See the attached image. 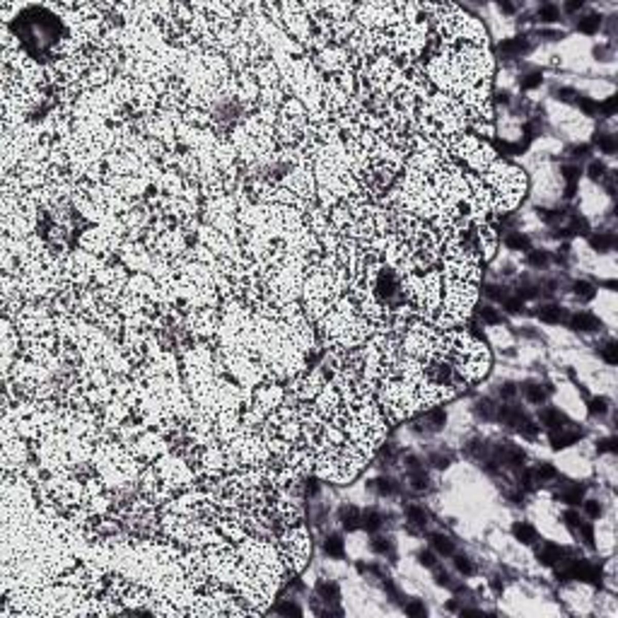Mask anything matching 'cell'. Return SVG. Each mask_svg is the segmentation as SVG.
<instances>
[{
    "label": "cell",
    "instance_id": "cell-42",
    "mask_svg": "<svg viewBox=\"0 0 618 618\" xmlns=\"http://www.w3.org/2000/svg\"><path fill=\"white\" fill-rule=\"evenodd\" d=\"M372 551L374 553H381V555H387V553H391V541L389 539H374L372 541Z\"/></svg>",
    "mask_w": 618,
    "mask_h": 618
},
{
    "label": "cell",
    "instance_id": "cell-28",
    "mask_svg": "<svg viewBox=\"0 0 618 618\" xmlns=\"http://www.w3.org/2000/svg\"><path fill=\"white\" fill-rule=\"evenodd\" d=\"M435 582L437 585H442V587H447V589H452V592L459 589V585L452 579V575H449L447 570H442V568H437V565H435Z\"/></svg>",
    "mask_w": 618,
    "mask_h": 618
},
{
    "label": "cell",
    "instance_id": "cell-53",
    "mask_svg": "<svg viewBox=\"0 0 618 618\" xmlns=\"http://www.w3.org/2000/svg\"><path fill=\"white\" fill-rule=\"evenodd\" d=\"M278 611H280V613H295V616H300V613H302V611L297 609L295 604H280V606H278Z\"/></svg>",
    "mask_w": 618,
    "mask_h": 618
},
{
    "label": "cell",
    "instance_id": "cell-22",
    "mask_svg": "<svg viewBox=\"0 0 618 618\" xmlns=\"http://www.w3.org/2000/svg\"><path fill=\"white\" fill-rule=\"evenodd\" d=\"M324 551L331 555V558H343V539L338 534H331V536L324 541Z\"/></svg>",
    "mask_w": 618,
    "mask_h": 618
},
{
    "label": "cell",
    "instance_id": "cell-18",
    "mask_svg": "<svg viewBox=\"0 0 618 618\" xmlns=\"http://www.w3.org/2000/svg\"><path fill=\"white\" fill-rule=\"evenodd\" d=\"M372 488L379 493L381 498H391V495L398 493V483L391 481V478H377V481H372Z\"/></svg>",
    "mask_w": 618,
    "mask_h": 618
},
{
    "label": "cell",
    "instance_id": "cell-60",
    "mask_svg": "<svg viewBox=\"0 0 618 618\" xmlns=\"http://www.w3.org/2000/svg\"><path fill=\"white\" fill-rule=\"evenodd\" d=\"M317 490H319V483H317V481H309V483H307V493H309V495H314Z\"/></svg>",
    "mask_w": 618,
    "mask_h": 618
},
{
    "label": "cell",
    "instance_id": "cell-23",
    "mask_svg": "<svg viewBox=\"0 0 618 618\" xmlns=\"http://www.w3.org/2000/svg\"><path fill=\"white\" fill-rule=\"evenodd\" d=\"M360 526L367 531H377L381 526V515L379 512H374V510H370V512H365L362 517H360Z\"/></svg>",
    "mask_w": 618,
    "mask_h": 618
},
{
    "label": "cell",
    "instance_id": "cell-11",
    "mask_svg": "<svg viewBox=\"0 0 618 618\" xmlns=\"http://www.w3.org/2000/svg\"><path fill=\"white\" fill-rule=\"evenodd\" d=\"M338 517H341L343 526H346L348 531H353V529L360 526V517H362V512H360L357 507H353V505H343L341 512H338Z\"/></svg>",
    "mask_w": 618,
    "mask_h": 618
},
{
    "label": "cell",
    "instance_id": "cell-47",
    "mask_svg": "<svg viewBox=\"0 0 618 618\" xmlns=\"http://www.w3.org/2000/svg\"><path fill=\"white\" fill-rule=\"evenodd\" d=\"M563 519H565V526H568V529H572V531L577 529V524L582 522V519H579V515L575 512V510H568V512L563 515Z\"/></svg>",
    "mask_w": 618,
    "mask_h": 618
},
{
    "label": "cell",
    "instance_id": "cell-13",
    "mask_svg": "<svg viewBox=\"0 0 618 618\" xmlns=\"http://www.w3.org/2000/svg\"><path fill=\"white\" fill-rule=\"evenodd\" d=\"M430 543H432L437 555L454 553V541H452V536H447V534H432V536H430Z\"/></svg>",
    "mask_w": 618,
    "mask_h": 618
},
{
    "label": "cell",
    "instance_id": "cell-54",
    "mask_svg": "<svg viewBox=\"0 0 618 618\" xmlns=\"http://www.w3.org/2000/svg\"><path fill=\"white\" fill-rule=\"evenodd\" d=\"M572 155V157H585L587 152H589V145H577V148H570L568 150Z\"/></svg>",
    "mask_w": 618,
    "mask_h": 618
},
{
    "label": "cell",
    "instance_id": "cell-24",
    "mask_svg": "<svg viewBox=\"0 0 618 618\" xmlns=\"http://www.w3.org/2000/svg\"><path fill=\"white\" fill-rule=\"evenodd\" d=\"M476 314H478V319H483V324H500V321H502V314H500L498 309L488 307V304H481Z\"/></svg>",
    "mask_w": 618,
    "mask_h": 618
},
{
    "label": "cell",
    "instance_id": "cell-55",
    "mask_svg": "<svg viewBox=\"0 0 618 618\" xmlns=\"http://www.w3.org/2000/svg\"><path fill=\"white\" fill-rule=\"evenodd\" d=\"M498 8L502 10L505 15H512V12H515V5H512V3H507V0H500V3H498Z\"/></svg>",
    "mask_w": 618,
    "mask_h": 618
},
{
    "label": "cell",
    "instance_id": "cell-38",
    "mask_svg": "<svg viewBox=\"0 0 618 618\" xmlns=\"http://www.w3.org/2000/svg\"><path fill=\"white\" fill-rule=\"evenodd\" d=\"M404 609H406V613H408V616H425V613H428L425 604L418 602V599H413V602L404 604Z\"/></svg>",
    "mask_w": 618,
    "mask_h": 618
},
{
    "label": "cell",
    "instance_id": "cell-5",
    "mask_svg": "<svg viewBox=\"0 0 618 618\" xmlns=\"http://www.w3.org/2000/svg\"><path fill=\"white\" fill-rule=\"evenodd\" d=\"M536 317L543 324H560V321H568V312L558 304H543V307L536 309Z\"/></svg>",
    "mask_w": 618,
    "mask_h": 618
},
{
    "label": "cell",
    "instance_id": "cell-44",
    "mask_svg": "<svg viewBox=\"0 0 618 618\" xmlns=\"http://www.w3.org/2000/svg\"><path fill=\"white\" fill-rule=\"evenodd\" d=\"M616 106H618V97H611V99H606L604 104H596V111H602V114L611 116V114L616 111Z\"/></svg>",
    "mask_w": 618,
    "mask_h": 618
},
{
    "label": "cell",
    "instance_id": "cell-30",
    "mask_svg": "<svg viewBox=\"0 0 618 618\" xmlns=\"http://www.w3.org/2000/svg\"><path fill=\"white\" fill-rule=\"evenodd\" d=\"M606 411H609V401L604 396H599V398H592L589 401V415L592 418H599V415H606Z\"/></svg>",
    "mask_w": 618,
    "mask_h": 618
},
{
    "label": "cell",
    "instance_id": "cell-12",
    "mask_svg": "<svg viewBox=\"0 0 618 618\" xmlns=\"http://www.w3.org/2000/svg\"><path fill=\"white\" fill-rule=\"evenodd\" d=\"M466 452L474 457V459L483 461L490 457V442L488 440H481V437H476V440H471V442L466 444Z\"/></svg>",
    "mask_w": 618,
    "mask_h": 618
},
{
    "label": "cell",
    "instance_id": "cell-33",
    "mask_svg": "<svg viewBox=\"0 0 618 618\" xmlns=\"http://www.w3.org/2000/svg\"><path fill=\"white\" fill-rule=\"evenodd\" d=\"M483 295L488 297V300H495V302H502L505 297H507V287H500V285H485L483 287Z\"/></svg>",
    "mask_w": 618,
    "mask_h": 618
},
{
    "label": "cell",
    "instance_id": "cell-37",
    "mask_svg": "<svg viewBox=\"0 0 618 618\" xmlns=\"http://www.w3.org/2000/svg\"><path fill=\"white\" fill-rule=\"evenodd\" d=\"M539 17L543 20V22H555V20L560 17V10L555 8V5H541V8H539Z\"/></svg>",
    "mask_w": 618,
    "mask_h": 618
},
{
    "label": "cell",
    "instance_id": "cell-4",
    "mask_svg": "<svg viewBox=\"0 0 618 618\" xmlns=\"http://www.w3.org/2000/svg\"><path fill=\"white\" fill-rule=\"evenodd\" d=\"M551 391H553V389L548 387V384H539V381H524L522 384V394L529 398L531 404H543Z\"/></svg>",
    "mask_w": 618,
    "mask_h": 618
},
{
    "label": "cell",
    "instance_id": "cell-43",
    "mask_svg": "<svg viewBox=\"0 0 618 618\" xmlns=\"http://www.w3.org/2000/svg\"><path fill=\"white\" fill-rule=\"evenodd\" d=\"M577 106H579L582 111H585V114H589V116H592V114H596V102H592L589 97H582V95H579V97H577Z\"/></svg>",
    "mask_w": 618,
    "mask_h": 618
},
{
    "label": "cell",
    "instance_id": "cell-35",
    "mask_svg": "<svg viewBox=\"0 0 618 618\" xmlns=\"http://www.w3.org/2000/svg\"><path fill=\"white\" fill-rule=\"evenodd\" d=\"M428 483H430V478H428V474L425 471H413L411 474V485L415 488V490H425L428 488Z\"/></svg>",
    "mask_w": 618,
    "mask_h": 618
},
{
    "label": "cell",
    "instance_id": "cell-15",
    "mask_svg": "<svg viewBox=\"0 0 618 618\" xmlns=\"http://www.w3.org/2000/svg\"><path fill=\"white\" fill-rule=\"evenodd\" d=\"M555 468L551 466V464H539L536 468H531V478H534V483L536 485H543L548 483V481H553L555 478Z\"/></svg>",
    "mask_w": 618,
    "mask_h": 618
},
{
    "label": "cell",
    "instance_id": "cell-56",
    "mask_svg": "<svg viewBox=\"0 0 618 618\" xmlns=\"http://www.w3.org/2000/svg\"><path fill=\"white\" fill-rule=\"evenodd\" d=\"M582 8V0H570V3H565V10L568 12H575V10Z\"/></svg>",
    "mask_w": 618,
    "mask_h": 618
},
{
    "label": "cell",
    "instance_id": "cell-58",
    "mask_svg": "<svg viewBox=\"0 0 618 618\" xmlns=\"http://www.w3.org/2000/svg\"><path fill=\"white\" fill-rule=\"evenodd\" d=\"M490 587L495 589V592H502V579L495 575V577H490Z\"/></svg>",
    "mask_w": 618,
    "mask_h": 618
},
{
    "label": "cell",
    "instance_id": "cell-1",
    "mask_svg": "<svg viewBox=\"0 0 618 618\" xmlns=\"http://www.w3.org/2000/svg\"><path fill=\"white\" fill-rule=\"evenodd\" d=\"M444 420H447L444 408H432L430 413L420 415V418L413 423V428L418 430V432H437V430H442Z\"/></svg>",
    "mask_w": 618,
    "mask_h": 618
},
{
    "label": "cell",
    "instance_id": "cell-9",
    "mask_svg": "<svg viewBox=\"0 0 618 618\" xmlns=\"http://www.w3.org/2000/svg\"><path fill=\"white\" fill-rule=\"evenodd\" d=\"M558 498L563 500V502H570V505H577L579 500L585 498V485L579 483H570V481H565V485L558 490Z\"/></svg>",
    "mask_w": 618,
    "mask_h": 618
},
{
    "label": "cell",
    "instance_id": "cell-36",
    "mask_svg": "<svg viewBox=\"0 0 618 618\" xmlns=\"http://www.w3.org/2000/svg\"><path fill=\"white\" fill-rule=\"evenodd\" d=\"M539 295V285H534V283H522L519 285V290H517V297L519 300H534Z\"/></svg>",
    "mask_w": 618,
    "mask_h": 618
},
{
    "label": "cell",
    "instance_id": "cell-21",
    "mask_svg": "<svg viewBox=\"0 0 618 618\" xmlns=\"http://www.w3.org/2000/svg\"><path fill=\"white\" fill-rule=\"evenodd\" d=\"M572 293H575V297L582 302H589L594 300V285L592 283H587V280H577L575 285H572Z\"/></svg>",
    "mask_w": 618,
    "mask_h": 618
},
{
    "label": "cell",
    "instance_id": "cell-50",
    "mask_svg": "<svg viewBox=\"0 0 618 618\" xmlns=\"http://www.w3.org/2000/svg\"><path fill=\"white\" fill-rule=\"evenodd\" d=\"M563 174H565V179H568L570 184H575V179L579 176V169L575 165H565L563 167Z\"/></svg>",
    "mask_w": 618,
    "mask_h": 618
},
{
    "label": "cell",
    "instance_id": "cell-27",
    "mask_svg": "<svg viewBox=\"0 0 618 618\" xmlns=\"http://www.w3.org/2000/svg\"><path fill=\"white\" fill-rule=\"evenodd\" d=\"M599 355H602L609 365H616V362H618V343H616V341L604 343L602 348H599Z\"/></svg>",
    "mask_w": 618,
    "mask_h": 618
},
{
    "label": "cell",
    "instance_id": "cell-31",
    "mask_svg": "<svg viewBox=\"0 0 618 618\" xmlns=\"http://www.w3.org/2000/svg\"><path fill=\"white\" fill-rule=\"evenodd\" d=\"M548 261H551V256H548V251H543V249L529 251V263L534 266V268H546Z\"/></svg>",
    "mask_w": 618,
    "mask_h": 618
},
{
    "label": "cell",
    "instance_id": "cell-51",
    "mask_svg": "<svg viewBox=\"0 0 618 618\" xmlns=\"http://www.w3.org/2000/svg\"><path fill=\"white\" fill-rule=\"evenodd\" d=\"M517 394V387L512 384V381H505V384H500V396H505V398H510V396H515Z\"/></svg>",
    "mask_w": 618,
    "mask_h": 618
},
{
    "label": "cell",
    "instance_id": "cell-45",
    "mask_svg": "<svg viewBox=\"0 0 618 618\" xmlns=\"http://www.w3.org/2000/svg\"><path fill=\"white\" fill-rule=\"evenodd\" d=\"M555 95H558V99H563V102H577V92L572 87H560V89H555Z\"/></svg>",
    "mask_w": 618,
    "mask_h": 618
},
{
    "label": "cell",
    "instance_id": "cell-20",
    "mask_svg": "<svg viewBox=\"0 0 618 618\" xmlns=\"http://www.w3.org/2000/svg\"><path fill=\"white\" fill-rule=\"evenodd\" d=\"M406 517H408V522L413 526H425L428 524V512L423 507H418V505H408L406 507Z\"/></svg>",
    "mask_w": 618,
    "mask_h": 618
},
{
    "label": "cell",
    "instance_id": "cell-57",
    "mask_svg": "<svg viewBox=\"0 0 618 618\" xmlns=\"http://www.w3.org/2000/svg\"><path fill=\"white\" fill-rule=\"evenodd\" d=\"M495 102H498V104H507L510 102V95H507V92H495Z\"/></svg>",
    "mask_w": 618,
    "mask_h": 618
},
{
    "label": "cell",
    "instance_id": "cell-52",
    "mask_svg": "<svg viewBox=\"0 0 618 618\" xmlns=\"http://www.w3.org/2000/svg\"><path fill=\"white\" fill-rule=\"evenodd\" d=\"M541 37L548 41H555V39H563V32H553V29H541Z\"/></svg>",
    "mask_w": 618,
    "mask_h": 618
},
{
    "label": "cell",
    "instance_id": "cell-40",
    "mask_svg": "<svg viewBox=\"0 0 618 618\" xmlns=\"http://www.w3.org/2000/svg\"><path fill=\"white\" fill-rule=\"evenodd\" d=\"M587 174L592 176L594 181H602L604 176H606V167H604L602 162H592V165H589V169H587Z\"/></svg>",
    "mask_w": 618,
    "mask_h": 618
},
{
    "label": "cell",
    "instance_id": "cell-16",
    "mask_svg": "<svg viewBox=\"0 0 618 618\" xmlns=\"http://www.w3.org/2000/svg\"><path fill=\"white\" fill-rule=\"evenodd\" d=\"M599 27H602V17L594 15V12H589V15L577 20V29L582 34H594V32H599Z\"/></svg>",
    "mask_w": 618,
    "mask_h": 618
},
{
    "label": "cell",
    "instance_id": "cell-10",
    "mask_svg": "<svg viewBox=\"0 0 618 618\" xmlns=\"http://www.w3.org/2000/svg\"><path fill=\"white\" fill-rule=\"evenodd\" d=\"M474 413L481 420H495L498 418V406H495L493 398H478L474 406Z\"/></svg>",
    "mask_w": 618,
    "mask_h": 618
},
{
    "label": "cell",
    "instance_id": "cell-49",
    "mask_svg": "<svg viewBox=\"0 0 618 618\" xmlns=\"http://www.w3.org/2000/svg\"><path fill=\"white\" fill-rule=\"evenodd\" d=\"M585 510H587V515L594 517V519H596L599 515H602V505H599L596 500H587V502H585Z\"/></svg>",
    "mask_w": 618,
    "mask_h": 618
},
{
    "label": "cell",
    "instance_id": "cell-8",
    "mask_svg": "<svg viewBox=\"0 0 618 618\" xmlns=\"http://www.w3.org/2000/svg\"><path fill=\"white\" fill-rule=\"evenodd\" d=\"M541 423H543L548 430H558V428H563V425H568L570 420H568L565 413L558 411V408H543V411H541Z\"/></svg>",
    "mask_w": 618,
    "mask_h": 618
},
{
    "label": "cell",
    "instance_id": "cell-41",
    "mask_svg": "<svg viewBox=\"0 0 618 618\" xmlns=\"http://www.w3.org/2000/svg\"><path fill=\"white\" fill-rule=\"evenodd\" d=\"M449 459H452V454H430V464L435 468H447L449 466Z\"/></svg>",
    "mask_w": 618,
    "mask_h": 618
},
{
    "label": "cell",
    "instance_id": "cell-14",
    "mask_svg": "<svg viewBox=\"0 0 618 618\" xmlns=\"http://www.w3.org/2000/svg\"><path fill=\"white\" fill-rule=\"evenodd\" d=\"M512 534H515V539L522 541V543H534V541H536V529L526 522H515Z\"/></svg>",
    "mask_w": 618,
    "mask_h": 618
},
{
    "label": "cell",
    "instance_id": "cell-48",
    "mask_svg": "<svg viewBox=\"0 0 618 618\" xmlns=\"http://www.w3.org/2000/svg\"><path fill=\"white\" fill-rule=\"evenodd\" d=\"M596 449L599 452H616V437H606V440H602V442L596 444Z\"/></svg>",
    "mask_w": 618,
    "mask_h": 618
},
{
    "label": "cell",
    "instance_id": "cell-17",
    "mask_svg": "<svg viewBox=\"0 0 618 618\" xmlns=\"http://www.w3.org/2000/svg\"><path fill=\"white\" fill-rule=\"evenodd\" d=\"M505 246L517 249V251H526V249L531 246V242H529L526 234H522V232H510V234H505Z\"/></svg>",
    "mask_w": 618,
    "mask_h": 618
},
{
    "label": "cell",
    "instance_id": "cell-2",
    "mask_svg": "<svg viewBox=\"0 0 618 618\" xmlns=\"http://www.w3.org/2000/svg\"><path fill=\"white\" fill-rule=\"evenodd\" d=\"M568 425H570V423H568ZM568 425H563V428H558V430H551V447H553V449H563V447L575 444L579 437H582V430H577V428L568 430Z\"/></svg>",
    "mask_w": 618,
    "mask_h": 618
},
{
    "label": "cell",
    "instance_id": "cell-59",
    "mask_svg": "<svg viewBox=\"0 0 618 618\" xmlns=\"http://www.w3.org/2000/svg\"><path fill=\"white\" fill-rule=\"evenodd\" d=\"M408 468H411V471H418V468H420V459H418V457H408Z\"/></svg>",
    "mask_w": 618,
    "mask_h": 618
},
{
    "label": "cell",
    "instance_id": "cell-34",
    "mask_svg": "<svg viewBox=\"0 0 618 618\" xmlns=\"http://www.w3.org/2000/svg\"><path fill=\"white\" fill-rule=\"evenodd\" d=\"M317 589H319V594L324 596L326 602H336V599H338V587L333 585V582H321Z\"/></svg>",
    "mask_w": 618,
    "mask_h": 618
},
{
    "label": "cell",
    "instance_id": "cell-26",
    "mask_svg": "<svg viewBox=\"0 0 618 618\" xmlns=\"http://www.w3.org/2000/svg\"><path fill=\"white\" fill-rule=\"evenodd\" d=\"M454 568H457V570H459L461 575H474V572H476L474 560H471L468 555H464V553L454 555Z\"/></svg>",
    "mask_w": 618,
    "mask_h": 618
},
{
    "label": "cell",
    "instance_id": "cell-6",
    "mask_svg": "<svg viewBox=\"0 0 618 618\" xmlns=\"http://www.w3.org/2000/svg\"><path fill=\"white\" fill-rule=\"evenodd\" d=\"M531 48V44L526 41V37H515V39H507L498 44V51L502 56H522Z\"/></svg>",
    "mask_w": 618,
    "mask_h": 618
},
{
    "label": "cell",
    "instance_id": "cell-39",
    "mask_svg": "<svg viewBox=\"0 0 618 618\" xmlns=\"http://www.w3.org/2000/svg\"><path fill=\"white\" fill-rule=\"evenodd\" d=\"M502 307L507 309L510 314H519V312H524V300H519V297H505V300H502Z\"/></svg>",
    "mask_w": 618,
    "mask_h": 618
},
{
    "label": "cell",
    "instance_id": "cell-29",
    "mask_svg": "<svg viewBox=\"0 0 618 618\" xmlns=\"http://www.w3.org/2000/svg\"><path fill=\"white\" fill-rule=\"evenodd\" d=\"M541 72L539 70H531V72H526V75H522L519 78V87L522 89H534V87H539L541 85Z\"/></svg>",
    "mask_w": 618,
    "mask_h": 618
},
{
    "label": "cell",
    "instance_id": "cell-19",
    "mask_svg": "<svg viewBox=\"0 0 618 618\" xmlns=\"http://www.w3.org/2000/svg\"><path fill=\"white\" fill-rule=\"evenodd\" d=\"M589 244L594 246L596 251H609L611 246L616 244V239H613V234H609V232H599V234H592V237H589Z\"/></svg>",
    "mask_w": 618,
    "mask_h": 618
},
{
    "label": "cell",
    "instance_id": "cell-46",
    "mask_svg": "<svg viewBox=\"0 0 618 618\" xmlns=\"http://www.w3.org/2000/svg\"><path fill=\"white\" fill-rule=\"evenodd\" d=\"M418 563L425 565V568H435V565H437L435 553H432V551H420V553H418Z\"/></svg>",
    "mask_w": 618,
    "mask_h": 618
},
{
    "label": "cell",
    "instance_id": "cell-32",
    "mask_svg": "<svg viewBox=\"0 0 618 618\" xmlns=\"http://www.w3.org/2000/svg\"><path fill=\"white\" fill-rule=\"evenodd\" d=\"M575 534H577V536H582V541H585V546H587V548L594 546V529H592L589 524H582V522H579V524H577V529H575Z\"/></svg>",
    "mask_w": 618,
    "mask_h": 618
},
{
    "label": "cell",
    "instance_id": "cell-25",
    "mask_svg": "<svg viewBox=\"0 0 618 618\" xmlns=\"http://www.w3.org/2000/svg\"><path fill=\"white\" fill-rule=\"evenodd\" d=\"M594 145H599V150H604L606 155L616 152V138H613V135H609V133H599V131H596Z\"/></svg>",
    "mask_w": 618,
    "mask_h": 618
},
{
    "label": "cell",
    "instance_id": "cell-7",
    "mask_svg": "<svg viewBox=\"0 0 618 618\" xmlns=\"http://www.w3.org/2000/svg\"><path fill=\"white\" fill-rule=\"evenodd\" d=\"M560 553H563V548H558L555 543H548V541H543L541 546H536V558H539L541 565H555L558 558H560Z\"/></svg>",
    "mask_w": 618,
    "mask_h": 618
},
{
    "label": "cell",
    "instance_id": "cell-3",
    "mask_svg": "<svg viewBox=\"0 0 618 618\" xmlns=\"http://www.w3.org/2000/svg\"><path fill=\"white\" fill-rule=\"evenodd\" d=\"M568 324H570L575 331H599V329H602L599 319H596L594 314H589V312H579V314L568 317Z\"/></svg>",
    "mask_w": 618,
    "mask_h": 618
}]
</instances>
